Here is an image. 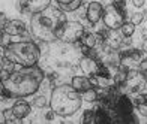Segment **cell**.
I'll return each instance as SVG.
<instances>
[{
  "mask_svg": "<svg viewBox=\"0 0 147 124\" xmlns=\"http://www.w3.org/2000/svg\"><path fill=\"white\" fill-rule=\"evenodd\" d=\"M44 78L45 73L38 64L32 67L20 66V69L9 72L3 78V85L8 97H27L39 90Z\"/></svg>",
  "mask_w": 147,
  "mask_h": 124,
  "instance_id": "1",
  "label": "cell"
},
{
  "mask_svg": "<svg viewBox=\"0 0 147 124\" xmlns=\"http://www.w3.org/2000/svg\"><path fill=\"white\" fill-rule=\"evenodd\" d=\"M65 21H66V15L62 9L48 6L45 11L32 15V19H30L32 35L38 41L54 42L57 39L56 31Z\"/></svg>",
  "mask_w": 147,
  "mask_h": 124,
  "instance_id": "2",
  "label": "cell"
},
{
  "mask_svg": "<svg viewBox=\"0 0 147 124\" xmlns=\"http://www.w3.org/2000/svg\"><path fill=\"white\" fill-rule=\"evenodd\" d=\"M83 97L71 84H63L53 90L50 106L59 117H69L81 108Z\"/></svg>",
  "mask_w": 147,
  "mask_h": 124,
  "instance_id": "3",
  "label": "cell"
},
{
  "mask_svg": "<svg viewBox=\"0 0 147 124\" xmlns=\"http://www.w3.org/2000/svg\"><path fill=\"white\" fill-rule=\"evenodd\" d=\"M41 57L39 47L32 41H20V42H11L6 45L3 49V60L18 64L23 67H32L36 66Z\"/></svg>",
  "mask_w": 147,
  "mask_h": 124,
  "instance_id": "4",
  "label": "cell"
},
{
  "mask_svg": "<svg viewBox=\"0 0 147 124\" xmlns=\"http://www.w3.org/2000/svg\"><path fill=\"white\" fill-rule=\"evenodd\" d=\"M84 33H86V30H84V25L81 23L80 21H68V19L56 31L57 39H60L62 42H66V43L80 42V39H81V36Z\"/></svg>",
  "mask_w": 147,
  "mask_h": 124,
  "instance_id": "5",
  "label": "cell"
},
{
  "mask_svg": "<svg viewBox=\"0 0 147 124\" xmlns=\"http://www.w3.org/2000/svg\"><path fill=\"white\" fill-rule=\"evenodd\" d=\"M102 19H104V24H105L107 30H120V27H122L123 23H125V14L120 12L116 6L111 3L104 9Z\"/></svg>",
  "mask_w": 147,
  "mask_h": 124,
  "instance_id": "6",
  "label": "cell"
},
{
  "mask_svg": "<svg viewBox=\"0 0 147 124\" xmlns=\"http://www.w3.org/2000/svg\"><path fill=\"white\" fill-rule=\"evenodd\" d=\"M23 12L27 14H39L45 11L48 6H51V0H20Z\"/></svg>",
  "mask_w": 147,
  "mask_h": 124,
  "instance_id": "7",
  "label": "cell"
},
{
  "mask_svg": "<svg viewBox=\"0 0 147 124\" xmlns=\"http://www.w3.org/2000/svg\"><path fill=\"white\" fill-rule=\"evenodd\" d=\"M3 31L9 36H24L27 33L26 24L20 19H8L3 25Z\"/></svg>",
  "mask_w": 147,
  "mask_h": 124,
  "instance_id": "8",
  "label": "cell"
},
{
  "mask_svg": "<svg viewBox=\"0 0 147 124\" xmlns=\"http://www.w3.org/2000/svg\"><path fill=\"white\" fill-rule=\"evenodd\" d=\"M104 8L101 2H90L87 6V12H86V18L90 24H98L102 19Z\"/></svg>",
  "mask_w": 147,
  "mask_h": 124,
  "instance_id": "9",
  "label": "cell"
},
{
  "mask_svg": "<svg viewBox=\"0 0 147 124\" xmlns=\"http://www.w3.org/2000/svg\"><path fill=\"white\" fill-rule=\"evenodd\" d=\"M99 60H95L92 57H87V55H83L81 61H80V67L81 70L86 73V76L89 78H93L98 75V69H99Z\"/></svg>",
  "mask_w": 147,
  "mask_h": 124,
  "instance_id": "10",
  "label": "cell"
},
{
  "mask_svg": "<svg viewBox=\"0 0 147 124\" xmlns=\"http://www.w3.org/2000/svg\"><path fill=\"white\" fill-rule=\"evenodd\" d=\"M71 85L75 88L78 93H83V91H86L87 88L93 87V84H92V79L89 76H74L72 78V81H71Z\"/></svg>",
  "mask_w": 147,
  "mask_h": 124,
  "instance_id": "11",
  "label": "cell"
},
{
  "mask_svg": "<svg viewBox=\"0 0 147 124\" xmlns=\"http://www.w3.org/2000/svg\"><path fill=\"white\" fill-rule=\"evenodd\" d=\"M12 111L14 114L18 117V118H26L29 114H30V103L24 102V100H18L14 106H12Z\"/></svg>",
  "mask_w": 147,
  "mask_h": 124,
  "instance_id": "12",
  "label": "cell"
},
{
  "mask_svg": "<svg viewBox=\"0 0 147 124\" xmlns=\"http://www.w3.org/2000/svg\"><path fill=\"white\" fill-rule=\"evenodd\" d=\"M59 3V8L63 12H72L77 11L83 5V0H56Z\"/></svg>",
  "mask_w": 147,
  "mask_h": 124,
  "instance_id": "13",
  "label": "cell"
},
{
  "mask_svg": "<svg viewBox=\"0 0 147 124\" xmlns=\"http://www.w3.org/2000/svg\"><path fill=\"white\" fill-rule=\"evenodd\" d=\"M95 114H96V123L98 124H110L111 123V115H110L108 109L99 106L95 109Z\"/></svg>",
  "mask_w": 147,
  "mask_h": 124,
  "instance_id": "14",
  "label": "cell"
},
{
  "mask_svg": "<svg viewBox=\"0 0 147 124\" xmlns=\"http://www.w3.org/2000/svg\"><path fill=\"white\" fill-rule=\"evenodd\" d=\"M3 123H6V124H20L21 123V118H18V117L14 114L12 108H11V109L3 111Z\"/></svg>",
  "mask_w": 147,
  "mask_h": 124,
  "instance_id": "15",
  "label": "cell"
},
{
  "mask_svg": "<svg viewBox=\"0 0 147 124\" xmlns=\"http://www.w3.org/2000/svg\"><path fill=\"white\" fill-rule=\"evenodd\" d=\"M84 47H89V48H95L96 47V35H92V33H84L80 39Z\"/></svg>",
  "mask_w": 147,
  "mask_h": 124,
  "instance_id": "16",
  "label": "cell"
},
{
  "mask_svg": "<svg viewBox=\"0 0 147 124\" xmlns=\"http://www.w3.org/2000/svg\"><path fill=\"white\" fill-rule=\"evenodd\" d=\"M83 96V99L86 100V102H90V103H93V102H96L98 100V90L95 88V87H90V88H87L86 91H83L81 93Z\"/></svg>",
  "mask_w": 147,
  "mask_h": 124,
  "instance_id": "17",
  "label": "cell"
},
{
  "mask_svg": "<svg viewBox=\"0 0 147 124\" xmlns=\"http://www.w3.org/2000/svg\"><path fill=\"white\" fill-rule=\"evenodd\" d=\"M135 27H137V25H134L131 21L129 23H123V25H122V27H120V31H122V35L123 36H128V37H131L132 35H134V31H135Z\"/></svg>",
  "mask_w": 147,
  "mask_h": 124,
  "instance_id": "18",
  "label": "cell"
},
{
  "mask_svg": "<svg viewBox=\"0 0 147 124\" xmlns=\"http://www.w3.org/2000/svg\"><path fill=\"white\" fill-rule=\"evenodd\" d=\"M81 123H84V124H95L96 123V114H95V111H86V112L83 114Z\"/></svg>",
  "mask_w": 147,
  "mask_h": 124,
  "instance_id": "19",
  "label": "cell"
},
{
  "mask_svg": "<svg viewBox=\"0 0 147 124\" xmlns=\"http://www.w3.org/2000/svg\"><path fill=\"white\" fill-rule=\"evenodd\" d=\"M143 21H144V14L143 12H135V14L132 15V18H131V23L134 25H140Z\"/></svg>",
  "mask_w": 147,
  "mask_h": 124,
  "instance_id": "20",
  "label": "cell"
},
{
  "mask_svg": "<svg viewBox=\"0 0 147 124\" xmlns=\"http://www.w3.org/2000/svg\"><path fill=\"white\" fill-rule=\"evenodd\" d=\"M33 105L38 106V108H44V106L47 105V97H45V96H38V97H35Z\"/></svg>",
  "mask_w": 147,
  "mask_h": 124,
  "instance_id": "21",
  "label": "cell"
},
{
  "mask_svg": "<svg viewBox=\"0 0 147 124\" xmlns=\"http://www.w3.org/2000/svg\"><path fill=\"white\" fill-rule=\"evenodd\" d=\"M113 5H114L120 12H123V14L126 12V2L125 0H113Z\"/></svg>",
  "mask_w": 147,
  "mask_h": 124,
  "instance_id": "22",
  "label": "cell"
},
{
  "mask_svg": "<svg viewBox=\"0 0 147 124\" xmlns=\"http://www.w3.org/2000/svg\"><path fill=\"white\" fill-rule=\"evenodd\" d=\"M138 72H140V73H143L144 78L147 76V58H146V60L140 61V64H138Z\"/></svg>",
  "mask_w": 147,
  "mask_h": 124,
  "instance_id": "23",
  "label": "cell"
},
{
  "mask_svg": "<svg viewBox=\"0 0 147 124\" xmlns=\"http://www.w3.org/2000/svg\"><path fill=\"white\" fill-rule=\"evenodd\" d=\"M134 102H135V105H141V103H146V102H147V96L143 94V93H140V94L135 96Z\"/></svg>",
  "mask_w": 147,
  "mask_h": 124,
  "instance_id": "24",
  "label": "cell"
},
{
  "mask_svg": "<svg viewBox=\"0 0 147 124\" xmlns=\"http://www.w3.org/2000/svg\"><path fill=\"white\" fill-rule=\"evenodd\" d=\"M137 109H138V112L141 114V115L147 117V102L146 103H141V105H137Z\"/></svg>",
  "mask_w": 147,
  "mask_h": 124,
  "instance_id": "25",
  "label": "cell"
},
{
  "mask_svg": "<svg viewBox=\"0 0 147 124\" xmlns=\"http://www.w3.org/2000/svg\"><path fill=\"white\" fill-rule=\"evenodd\" d=\"M0 96H3V97H8V94H6V90H5V85H3V78H2V70H0Z\"/></svg>",
  "mask_w": 147,
  "mask_h": 124,
  "instance_id": "26",
  "label": "cell"
},
{
  "mask_svg": "<svg viewBox=\"0 0 147 124\" xmlns=\"http://www.w3.org/2000/svg\"><path fill=\"white\" fill-rule=\"evenodd\" d=\"M144 2H146V0H132V3H134V6H135V8H143Z\"/></svg>",
  "mask_w": 147,
  "mask_h": 124,
  "instance_id": "27",
  "label": "cell"
},
{
  "mask_svg": "<svg viewBox=\"0 0 147 124\" xmlns=\"http://www.w3.org/2000/svg\"><path fill=\"white\" fill-rule=\"evenodd\" d=\"M53 117H54V111L51 109V112L47 114V115H45V118H47V120H53Z\"/></svg>",
  "mask_w": 147,
  "mask_h": 124,
  "instance_id": "28",
  "label": "cell"
},
{
  "mask_svg": "<svg viewBox=\"0 0 147 124\" xmlns=\"http://www.w3.org/2000/svg\"><path fill=\"white\" fill-rule=\"evenodd\" d=\"M3 36H5V31L0 29V41H2V37H3Z\"/></svg>",
  "mask_w": 147,
  "mask_h": 124,
  "instance_id": "29",
  "label": "cell"
},
{
  "mask_svg": "<svg viewBox=\"0 0 147 124\" xmlns=\"http://www.w3.org/2000/svg\"><path fill=\"white\" fill-rule=\"evenodd\" d=\"M143 49H144V51H147V41H146V42H144V45H143Z\"/></svg>",
  "mask_w": 147,
  "mask_h": 124,
  "instance_id": "30",
  "label": "cell"
},
{
  "mask_svg": "<svg viewBox=\"0 0 147 124\" xmlns=\"http://www.w3.org/2000/svg\"><path fill=\"white\" fill-rule=\"evenodd\" d=\"M2 63H3V61H2V57H0V66H2Z\"/></svg>",
  "mask_w": 147,
  "mask_h": 124,
  "instance_id": "31",
  "label": "cell"
},
{
  "mask_svg": "<svg viewBox=\"0 0 147 124\" xmlns=\"http://www.w3.org/2000/svg\"><path fill=\"white\" fill-rule=\"evenodd\" d=\"M146 30H147V25H146Z\"/></svg>",
  "mask_w": 147,
  "mask_h": 124,
  "instance_id": "32",
  "label": "cell"
}]
</instances>
